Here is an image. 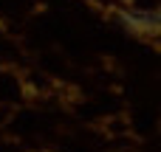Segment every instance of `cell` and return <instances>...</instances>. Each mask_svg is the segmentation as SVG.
<instances>
[{
    "label": "cell",
    "instance_id": "6da1fadb",
    "mask_svg": "<svg viewBox=\"0 0 161 152\" xmlns=\"http://www.w3.org/2000/svg\"><path fill=\"white\" fill-rule=\"evenodd\" d=\"M122 20L127 28L142 34H153L161 28V11H122Z\"/></svg>",
    "mask_w": 161,
    "mask_h": 152
}]
</instances>
